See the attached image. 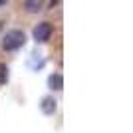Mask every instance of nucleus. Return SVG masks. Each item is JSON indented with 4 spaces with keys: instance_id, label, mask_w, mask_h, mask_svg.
Masks as SVG:
<instances>
[{
    "instance_id": "obj_1",
    "label": "nucleus",
    "mask_w": 133,
    "mask_h": 133,
    "mask_svg": "<svg viewBox=\"0 0 133 133\" xmlns=\"http://www.w3.org/2000/svg\"><path fill=\"white\" fill-rule=\"evenodd\" d=\"M24 44H26V34H24L22 30H12V32H8L4 36V40H2V48H4L6 52L18 50V48H22Z\"/></svg>"
},
{
    "instance_id": "obj_2",
    "label": "nucleus",
    "mask_w": 133,
    "mask_h": 133,
    "mask_svg": "<svg viewBox=\"0 0 133 133\" xmlns=\"http://www.w3.org/2000/svg\"><path fill=\"white\" fill-rule=\"evenodd\" d=\"M52 32H54V26H52L50 22H40L38 26L34 28L32 36H34L36 42H46V40L52 36Z\"/></svg>"
},
{
    "instance_id": "obj_3",
    "label": "nucleus",
    "mask_w": 133,
    "mask_h": 133,
    "mask_svg": "<svg viewBox=\"0 0 133 133\" xmlns=\"http://www.w3.org/2000/svg\"><path fill=\"white\" fill-rule=\"evenodd\" d=\"M62 85H64V82H62L60 74H52L50 78H48V88H50V89L58 91V89H62Z\"/></svg>"
},
{
    "instance_id": "obj_4",
    "label": "nucleus",
    "mask_w": 133,
    "mask_h": 133,
    "mask_svg": "<svg viewBox=\"0 0 133 133\" xmlns=\"http://www.w3.org/2000/svg\"><path fill=\"white\" fill-rule=\"evenodd\" d=\"M42 111H44L46 115H52L56 111V101L52 99V97H44V99H42Z\"/></svg>"
},
{
    "instance_id": "obj_5",
    "label": "nucleus",
    "mask_w": 133,
    "mask_h": 133,
    "mask_svg": "<svg viewBox=\"0 0 133 133\" xmlns=\"http://www.w3.org/2000/svg\"><path fill=\"white\" fill-rule=\"evenodd\" d=\"M40 6H42V2H40V0H26V2H24V8H26V10H30V12L40 10Z\"/></svg>"
},
{
    "instance_id": "obj_6",
    "label": "nucleus",
    "mask_w": 133,
    "mask_h": 133,
    "mask_svg": "<svg viewBox=\"0 0 133 133\" xmlns=\"http://www.w3.org/2000/svg\"><path fill=\"white\" fill-rule=\"evenodd\" d=\"M6 82H8V68H6V64H0V83Z\"/></svg>"
},
{
    "instance_id": "obj_7",
    "label": "nucleus",
    "mask_w": 133,
    "mask_h": 133,
    "mask_svg": "<svg viewBox=\"0 0 133 133\" xmlns=\"http://www.w3.org/2000/svg\"><path fill=\"white\" fill-rule=\"evenodd\" d=\"M2 4H4V2H2V0H0V6H2Z\"/></svg>"
}]
</instances>
